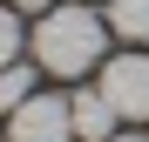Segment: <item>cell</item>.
I'll return each mask as SVG.
<instances>
[{
  "label": "cell",
  "mask_w": 149,
  "mask_h": 142,
  "mask_svg": "<svg viewBox=\"0 0 149 142\" xmlns=\"http://www.w3.org/2000/svg\"><path fill=\"white\" fill-rule=\"evenodd\" d=\"M7 7H27V14H47L54 0H7Z\"/></svg>",
  "instance_id": "obj_8"
},
{
  "label": "cell",
  "mask_w": 149,
  "mask_h": 142,
  "mask_svg": "<svg viewBox=\"0 0 149 142\" xmlns=\"http://www.w3.org/2000/svg\"><path fill=\"white\" fill-rule=\"evenodd\" d=\"M109 34H122L129 47L149 41V0H109Z\"/></svg>",
  "instance_id": "obj_5"
},
{
  "label": "cell",
  "mask_w": 149,
  "mask_h": 142,
  "mask_svg": "<svg viewBox=\"0 0 149 142\" xmlns=\"http://www.w3.org/2000/svg\"><path fill=\"white\" fill-rule=\"evenodd\" d=\"M68 102H74V135H81V142H109L115 135L122 115H115V102L102 88H81V95H68Z\"/></svg>",
  "instance_id": "obj_4"
},
{
  "label": "cell",
  "mask_w": 149,
  "mask_h": 142,
  "mask_svg": "<svg viewBox=\"0 0 149 142\" xmlns=\"http://www.w3.org/2000/svg\"><path fill=\"white\" fill-rule=\"evenodd\" d=\"M102 47H109V14H95V7H47L34 27V61L61 81L102 68Z\"/></svg>",
  "instance_id": "obj_1"
},
{
  "label": "cell",
  "mask_w": 149,
  "mask_h": 142,
  "mask_svg": "<svg viewBox=\"0 0 149 142\" xmlns=\"http://www.w3.org/2000/svg\"><path fill=\"white\" fill-rule=\"evenodd\" d=\"M74 135V102L68 95H27L7 115V142H68Z\"/></svg>",
  "instance_id": "obj_2"
},
{
  "label": "cell",
  "mask_w": 149,
  "mask_h": 142,
  "mask_svg": "<svg viewBox=\"0 0 149 142\" xmlns=\"http://www.w3.org/2000/svg\"><path fill=\"white\" fill-rule=\"evenodd\" d=\"M27 95H34V68L27 61H7V68H0V115H14Z\"/></svg>",
  "instance_id": "obj_6"
},
{
  "label": "cell",
  "mask_w": 149,
  "mask_h": 142,
  "mask_svg": "<svg viewBox=\"0 0 149 142\" xmlns=\"http://www.w3.org/2000/svg\"><path fill=\"white\" fill-rule=\"evenodd\" d=\"M102 95L115 102V115L122 122H149V54H115V61H102Z\"/></svg>",
  "instance_id": "obj_3"
},
{
  "label": "cell",
  "mask_w": 149,
  "mask_h": 142,
  "mask_svg": "<svg viewBox=\"0 0 149 142\" xmlns=\"http://www.w3.org/2000/svg\"><path fill=\"white\" fill-rule=\"evenodd\" d=\"M109 142H149V135H122V129H115V135H109Z\"/></svg>",
  "instance_id": "obj_9"
},
{
  "label": "cell",
  "mask_w": 149,
  "mask_h": 142,
  "mask_svg": "<svg viewBox=\"0 0 149 142\" xmlns=\"http://www.w3.org/2000/svg\"><path fill=\"white\" fill-rule=\"evenodd\" d=\"M7 61H20V14L0 0V68H7Z\"/></svg>",
  "instance_id": "obj_7"
}]
</instances>
